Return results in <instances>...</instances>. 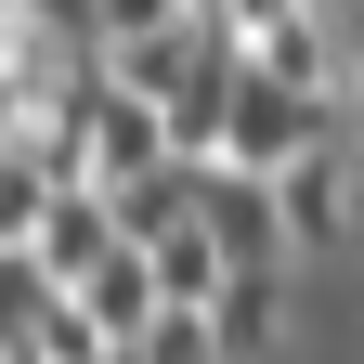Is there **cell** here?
Masks as SVG:
<instances>
[{
  "mask_svg": "<svg viewBox=\"0 0 364 364\" xmlns=\"http://www.w3.org/2000/svg\"><path fill=\"white\" fill-rule=\"evenodd\" d=\"M326 105H338V91H299V78L247 65V78H235V105H221V156H235V169H287L312 130H326Z\"/></svg>",
  "mask_w": 364,
  "mask_h": 364,
  "instance_id": "6da1fadb",
  "label": "cell"
},
{
  "mask_svg": "<svg viewBox=\"0 0 364 364\" xmlns=\"http://www.w3.org/2000/svg\"><path fill=\"white\" fill-rule=\"evenodd\" d=\"M196 208L221 260H287V196H273V169H235V156H196Z\"/></svg>",
  "mask_w": 364,
  "mask_h": 364,
  "instance_id": "7a4b0ae2",
  "label": "cell"
},
{
  "mask_svg": "<svg viewBox=\"0 0 364 364\" xmlns=\"http://www.w3.org/2000/svg\"><path fill=\"white\" fill-rule=\"evenodd\" d=\"M26 247H39V273H53V287H78L105 247H130V235H117V196H105V182H53V208H39Z\"/></svg>",
  "mask_w": 364,
  "mask_h": 364,
  "instance_id": "3957f363",
  "label": "cell"
},
{
  "mask_svg": "<svg viewBox=\"0 0 364 364\" xmlns=\"http://www.w3.org/2000/svg\"><path fill=\"white\" fill-rule=\"evenodd\" d=\"M156 156H182L169 117L144 105V91H117V65H105V91H91V182H144Z\"/></svg>",
  "mask_w": 364,
  "mask_h": 364,
  "instance_id": "277c9868",
  "label": "cell"
},
{
  "mask_svg": "<svg viewBox=\"0 0 364 364\" xmlns=\"http://www.w3.org/2000/svg\"><path fill=\"white\" fill-rule=\"evenodd\" d=\"M273 326H287V260H235V273L208 287V338H221V364H260Z\"/></svg>",
  "mask_w": 364,
  "mask_h": 364,
  "instance_id": "5b68a950",
  "label": "cell"
},
{
  "mask_svg": "<svg viewBox=\"0 0 364 364\" xmlns=\"http://www.w3.org/2000/svg\"><path fill=\"white\" fill-rule=\"evenodd\" d=\"M273 196H287V247H326L338 221H351V156L326 144V130H312V144L273 169Z\"/></svg>",
  "mask_w": 364,
  "mask_h": 364,
  "instance_id": "8992f818",
  "label": "cell"
},
{
  "mask_svg": "<svg viewBox=\"0 0 364 364\" xmlns=\"http://www.w3.org/2000/svg\"><path fill=\"white\" fill-rule=\"evenodd\" d=\"M65 299H78V312H91L105 338H144L156 312H169V287H156V260H144V247H105V260H91Z\"/></svg>",
  "mask_w": 364,
  "mask_h": 364,
  "instance_id": "52a82bcc",
  "label": "cell"
},
{
  "mask_svg": "<svg viewBox=\"0 0 364 364\" xmlns=\"http://www.w3.org/2000/svg\"><path fill=\"white\" fill-rule=\"evenodd\" d=\"M144 260H156V287H169V299H196V312H208V287H221V273H235V260H221V235H208V208H196V221H169Z\"/></svg>",
  "mask_w": 364,
  "mask_h": 364,
  "instance_id": "ba28073f",
  "label": "cell"
},
{
  "mask_svg": "<svg viewBox=\"0 0 364 364\" xmlns=\"http://www.w3.org/2000/svg\"><path fill=\"white\" fill-rule=\"evenodd\" d=\"M130 364H221V338H208V312H196V299H169L156 326L130 338Z\"/></svg>",
  "mask_w": 364,
  "mask_h": 364,
  "instance_id": "9c48e42d",
  "label": "cell"
},
{
  "mask_svg": "<svg viewBox=\"0 0 364 364\" xmlns=\"http://www.w3.org/2000/svg\"><path fill=\"white\" fill-rule=\"evenodd\" d=\"M182 14V0H91V26H105V39H144V26H169Z\"/></svg>",
  "mask_w": 364,
  "mask_h": 364,
  "instance_id": "30bf717a",
  "label": "cell"
},
{
  "mask_svg": "<svg viewBox=\"0 0 364 364\" xmlns=\"http://www.w3.org/2000/svg\"><path fill=\"white\" fill-rule=\"evenodd\" d=\"M26 26H53V39H91V53H105V26H91V0H26Z\"/></svg>",
  "mask_w": 364,
  "mask_h": 364,
  "instance_id": "8fae6325",
  "label": "cell"
},
{
  "mask_svg": "<svg viewBox=\"0 0 364 364\" xmlns=\"http://www.w3.org/2000/svg\"><path fill=\"white\" fill-rule=\"evenodd\" d=\"M221 14H235V26L260 39V26H287V14H312V0H221Z\"/></svg>",
  "mask_w": 364,
  "mask_h": 364,
  "instance_id": "7c38bea8",
  "label": "cell"
},
{
  "mask_svg": "<svg viewBox=\"0 0 364 364\" xmlns=\"http://www.w3.org/2000/svg\"><path fill=\"white\" fill-rule=\"evenodd\" d=\"M0 364H53V351H39V338H14V351H0Z\"/></svg>",
  "mask_w": 364,
  "mask_h": 364,
  "instance_id": "4fadbf2b",
  "label": "cell"
},
{
  "mask_svg": "<svg viewBox=\"0 0 364 364\" xmlns=\"http://www.w3.org/2000/svg\"><path fill=\"white\" fill-rule=\"evenodd\" d=\"M91 364H130V351H117V338H105V351H91Z\"/></svg>",
  "mask_w": 364,
  "mask_h": 364,
  "instance_id": "5bb4252c",
  "label": "cell"
}]
</instances>
